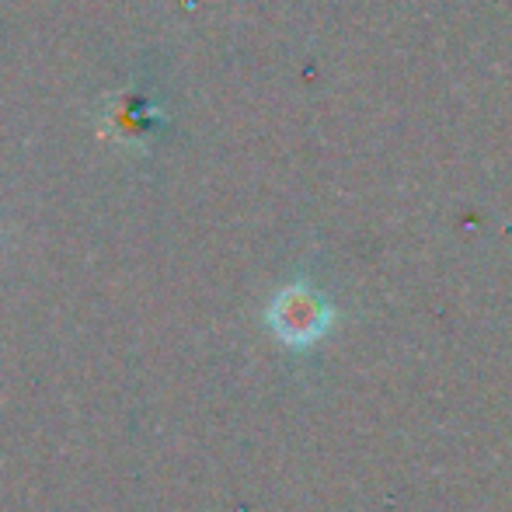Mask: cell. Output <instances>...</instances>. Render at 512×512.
<instances>
[{
	"label": "cell",
	"instance_id": "1",
	"mask_svg": "<svg viewBox=\"0 0 512 512\" xmlns=\"http://www.w3.org/2000/svg\"><path fill=\"white\" fill-rule=\"evenodd\" d=\"M265 321L286 349H310L331 331L335 307L310 283H290L272 297Z\"/></svg>",
	"mask_w": 512,
	"mask_h": 512
}]
</instances>
